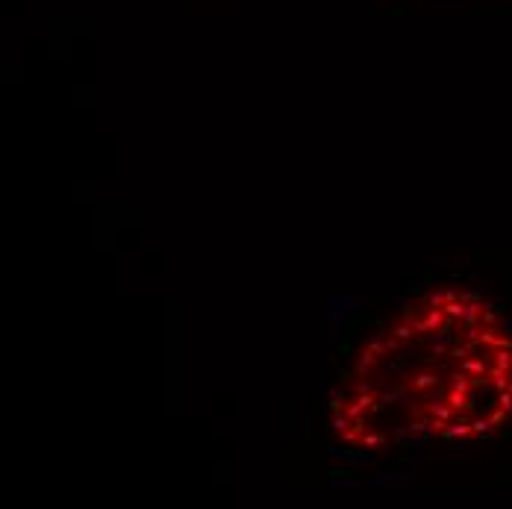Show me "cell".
Returning <instances> with one entry per match:
<instances>
[{
	"instance_id": "cell-1",
	"label": "cell",
	"mask_w": 512,
	"mask_h": 509,
	"mask_svg": "<svg viewBox=\"0 0 512 509\" xmlns=\"http://www.w3.org/2000/svg\"><path fill=\"white\" fill-rule=\"evenodd\" d=\"M351 454L480 442L512 424V327L489 298L439 286L357 351L327 412Z\"/></svg>"
}]
</instances>
